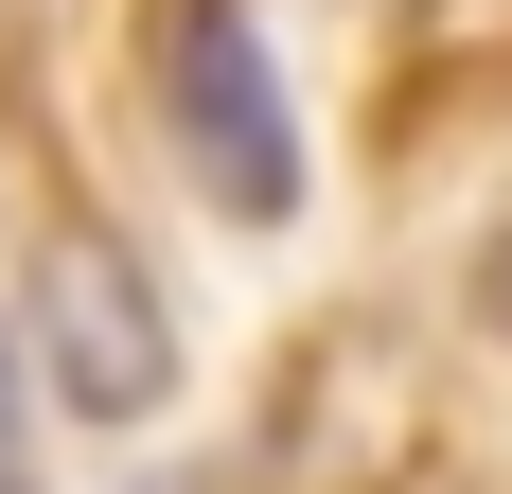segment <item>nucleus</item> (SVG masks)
Masks as SVG:
<instances>
[{
    "mask_svg": "<svg viewBox=\"0 0 512 494\" xmlns=\"http://www.w3.org/2000/svg\"><path fill=\"white\" fill-rule=\"evenodd\" d=\"M159 124L195 159V195L230 230H283L301 212V124H283V71H265V18L248 0H177V36H159Z\"/></svg>",
    "mask_w": 512,
    "mask_h": 494,
    "instance_id": "1",
    "label": "nucleus"
},
{
    "mask_svg": "<svg viewBox=\"0 0 512 494\" xmlns=\"http://www.w3.org/2000/svg\"><path fill=\"white\" fill-rule=\"evenodd\" d=\"M36 371L89 406V424H142V406L177 389V318H159V283L106 230H53V265H36Z\"/></svg>",
    "mask_w": 512,
    "mask_h": 494,
    "instance_id": "2",
    "label": "nucleus"
},
{
    "mask_svg": "<svg viewBox=\"0 0 512 494\" xmlns=\"http://www.w3.org/2000/svg\"><path fill=\"white\" fill-rule=\"evenodd\" d=\"M0 494H18V389H0Z\"/></svg>",
    "mask_w": 512,
    "mask_h": 494,
    "instance_id": "3",
    "label": "nucleus"
}]
</instances>
